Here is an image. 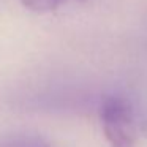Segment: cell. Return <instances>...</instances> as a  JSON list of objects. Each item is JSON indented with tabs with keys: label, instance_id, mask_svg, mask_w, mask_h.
<instances>
[{
	"label": "cell",
	"instance_id": "6da1fadb",
	"mask_svg": "<svg viewBox=\"0 0 147 147\" xmlns=\"http://www.w3.org/2000/svg\"><path fill=\"white\" fill-rule=\"evenodd\" d=\"M101 125L111 147H136L133 111L123 98L111 96L103 103Z\"/></svg>",
	"mask_w": 147,
	"mask_h": 147
},
{
	"label": "cell",
	"instance_id": "7a4b0ae2",
	"mask_svg": "<svg viewBox=\"0 0 147 147\" xmlns=\"http://www.w3.org/2000/svg\"><path fill=\"white\" fill-rule=\"evenodd\" d=\"M68 0H21V3L35 13H49L57 10Z\"/></svg>",
	"mask_w": 147,
	"mask_h": 147
},
{
	"label": "cell",
	"instance_id": "3957f363",
	"mask_svg": "<svg viewBox=\"0 0 147 147\" xmlns=\"http://www.w3.org/2000/svg\"><path fill=\"white\" fill-rule=\"evenodd\" d=\"M5 147H51L49 144L43 142V141H38V139H21V141H14V142L8 144Z\"/></svg>",
	"mask_w": 147,
	"mask_h": 147
}]
</instances>
